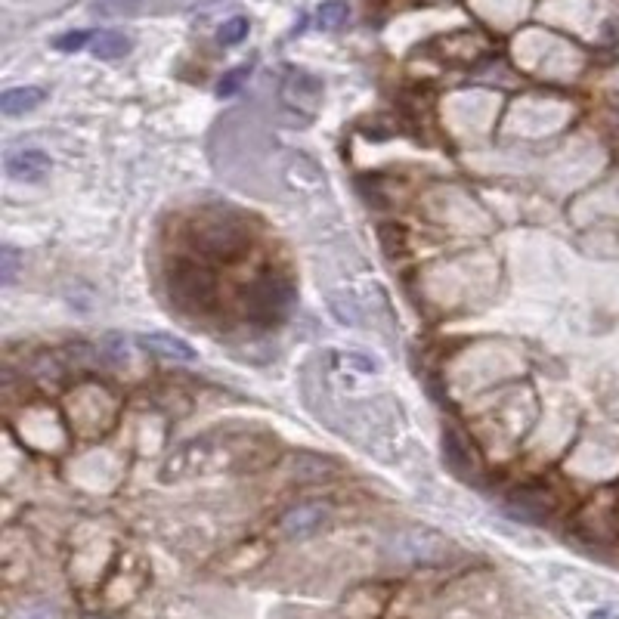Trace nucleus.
Here are the masks:
<instances>
[{
  "label": "nucleus",
  "instance_id": "3",
  "mask_svg": "<svg viewBox=\"0 0 619 619\" xmlns=\"http://www.w3.org/2000/svg\"><path fill=\"white\" fill-rule=\"evenodd\" d=\"M298 301V291H295V282H291L285 273L279 270H267L260 273L248 288H245V313L254 325H279L291 307Z\"/></svg>",
  "mask_w": 619,
  "mask_h": 619
},
{
  "label": "nucleus",
  "instance_id": "19",
  "mask_svg": "<svg viewBox=\"0 0 619 619\" xmlns=\"http://www.w3.org/2000/svg\"><path fill=\"white\" fill-rule=\"evenodd\" d=\"M245 78H248V65H242V69H233L230 75H223L217 93H220V96H233V93H239V87L245 84Z\"/></svg>",
  "mask_w": 619,
  "mask_h": 619
},
{
  "label": "nucleus",
  "instance_id": "4",
  "mask_svg": "<svg viewBox=\"0 0 619 619\" xmlns=\"http://www.w3.org/2000/svg\"><path fill=\"white\" fill-rule=\"evenodd\" d=\"M390 551H394V558L409 561V564H443L449 558L452 545L437 530L409 527V530L394 536V542H390Z\"/></svg>",
  "mask_w": 619,
  "mask_h": 619
},
{
  "label": "nucleus",
  "instance_id": "1",
  "mask_svg": "<svg viewBox=\"0 0 619 619\" xmlns=\"http://www.w3.org/2000/svg\"><path fill=\"white\" fill-rule=\"evenodd\" d=\"M186 242L205 260H233L251 245V226L230 208H214L186 226Z\"/></svg>",
  "mask_w": 619,
  "mask_h": 619
},
{
  "label": "nucleus",
  "instance_id": "15",
  "mask_svg": "<svg viewBox=\"0 0 619 619\" xmlns=\"http://www.w3.org/2000/svg\"><path fill=\"white\" fill-rule=\"evenodd\" d=\"M143 10V0H96V13L103 16H134Z\"/></svg>",
  "mask_w": 619,
  "mask_h": 619
},
{
  "label": "nucleus",
  "instance_id": "18",
  "mask_svg": "<svg viewBox=\"0 0 619 619\" xmlns=\"http://www.w3.org/2000/svg\"><path fill=\"white\" fill-rule=\"evenodd\" d=\"M16 270H19V251L4 248V254H0V279H4V285H13Z\"/></svg>",
  "mask_w": 619,
  "mask_h": 619
},
{
  "label": "nucleus",
  "instance_id": "6",
  "mask_svg": "<svg viewBox=\"0 0 619 619\" xmlns=\"http://www.w3.org/2000/svg\"><path fill=\"white\" fill-rule=\"evenodd\" d=\"M329 517H332L329 502H298L279 517L276 527L285 539H307L329 524Z\"/></svg>",
  "mask_w": 619,
  "mask_h": 619
},
{
  "label": "nucleus",
  "instance_id": "12",
  "mask_svg": "<svg viewBox=\"0 0 619 619\" xmlns=\"http://www.w3.org/2000/svg\"><path fill=\"white\" fill-rule=\"evenodd\" d=\"M90 47H93V56H100V59H121L130 53V38L124 31L106 28V31H96Z\"/></svg>",
  "mask_w": 619,
  "mask_h": 619
},
{
  "label": "nucleus",
  "instance_id": "20",
  "mask_svg": "<svg viewBox=\"0 0 619 619\" xmlns=\"http://www.w3.org/2000/svg\"><path fill=\"white\" fill-rule=\"evenodd\" d=\"M589 619H619V610H616V607H601V610H595Z\"/></svg>",
  "mask_w": 619,
  "mask_h": 619
},
{
  "label": "nucleus",
  "instance_id": "14",
  "mask_svg": "<svg viewBox=\"0 0 619 619\" xmlns=\"http://www.w3.org/2000/svg\"><path fill=\"white\" fill-rule=\"evenodd\" d=\"M350 19V7L344 4V0H325V4L319 7V22L325 28H338Z\"/></svg>",
  "mask_w": 619,
  "mask_h": 619
},
{
  "label": "nucleus",
  "instance_id": "9",
  "mask_svg": "<svg viewBox=\"0 0 619 619\" xmlns=\"http://www.w3.org/2000/svg\"><path fill=\"white\" fill-rule=\"evenodd\" d=\"M137 344L155 356H161V360H174V363H195V350L192 344H186L183 338H174V335H140Z\"/></svg>",
  "mask_w": 619,
  "mask_h": 619
},
{
  "label": "nucleus",
  "instance_id": "16",
  "mask_svg": "<svg viewBox=\"0 0 619 619\" xmlns=\"http://www.w3.org/2000/svg\"><path fill=\"white\" fill-rule=\"evenodd\" d=\"M245 35H248V19L236 16V19H230V22H223V25H220L217 41H220L223 47H233V44L245 41Z\"/></svg>",
  "mask_w": 619,
  "mask_h": 619
},
{
  "label": "nucleus",
  "instance_id": "5",
  "mask_svg": "<svg viewBox=\"0 0 619 619\" xmlns=\"http://www.w3.org/2000/svg\"><path fill=\"white\" fill-rule=\"evenodd\" d=\"M505 511L514 520H524V524H545V520L558 511V496L542 483H527L508 496Z\"/></svg>",
  "mask_w": 619,
  "mask_h": 619
},
{
  "label": "nucleus",
  "instance_id": "7",
  "mask_svg": "<svg viewBox=\"0 0 619 619\" xmlns=\"http://www.w3.org/2000/svg\"><path fill=\"white\" fill-rule=\"evenodd\" d=\"M443 462L455 477H462V480H477L480 477V462H477L474 449L465 443V437L455 428H449L443 434Z\"/></svg>",
  "mask_w": 619,
  "mask_h": 619
},
{
  "label": "nucleus",
  "instance_id": "21",
  "mask_svg": "<svg viewBox=\"0 0 619 619\" xmlns=\"http://www.w3.org/2000/svg\"><path fill=\"white\" fill-rule=\"evenodd\" d=\"M610 112H613V118H616V127H619V96H616V100H613Z\"/></svg>",
  "mask_w": 619,
  "mask_h": 619
},
{
  "label": "nucleus",
  "instance_id": "17",
  "mask_svg": "<svg viewBox=\"0 0 619 619\" xmlns=\"http://www.w3.org/2000/svg\"><path fill=\"white\" fill-rule=\"evenodd\" d=\"M87 44H93V38L87 35V31H69V35H62V38L53 41V47L62 50V53H78Z\"/></svg>",
  "mask_w": 619,
  "mask_h": 619
},
{
  "label": "nucleus",
  "instance_id": "11",
  "mask_svg": "<svg viewBox=\"0 0 619 619\" xmlns=\"http://www.w3.org/2000/svg\"><path fill=\"white\" fill-rule=\"evenodd\" d=\"M288 465H291V477H295V480H325L335 471L332 459H319V455H313V452L291 455Z\"/></svg>",
  "mask_w": 619,
  "mask_h": 619
},
{
  "label": "nucleus",
  "instance_id": "10",
  "mask_svg": "<svg viewBox=\"0 0 619 619\" xmlns=\"http://www.w3.org/2000/svg\"><path fill=\"white\" fill-rule=\"evenodd\" d=\"M44 87H13V90H4L0 96V112L7 118H16V115H25L31 109H38L44 103Z\"/></svg>",
  "mask_w": 619,
  "mask_h": 619
},
{
  "label": "nucleus",
  "instance_id": "8",
  "mask_svg": "<svg viewBox=\"0 0 619 619\" xmlns=\"http://www.w3.org/2000/svg\"><path fill=\"white\" fill-rule=\"evenodd\" d=\"M4 171L13 180H41L50 174V155L41 149H16L4 158Z\"/></svg>",
  "mask_w": 619,
  "mask_h": 619
},
{
  "label": "nucleus",
  "instance_id": "13",
  "mask_svg": "<svg viewBox=\"0 0 619 619\" xmlns=\"http://www.w3.org/2000/svg\"><path fill=\"white\" fill-rule=\"evenodd\" d=\"M10 619H62L59 610L47 601H28V604H19Z\"/></svg>",
  "mask_w": 619,
  "mask_h": 619
},
{
  "label": "nucleus",
  "instance_id": "2",
  "mask_svg": "<svg viewBox=\"0 0 619 619\" xmlns=\"http://www.w3.org/2000/svg\"><path fill=\"white\" fill-rule=\"evenodd\" d=\"M168 301L174 310L189 316H205L217 307V279L202 260H177L165 279Z\"/></svg>",
  "mask_w": 619,
  "mask_h": 619
}]
</instances>
